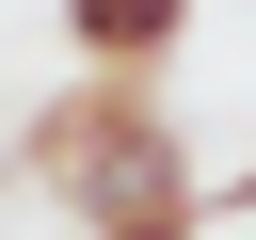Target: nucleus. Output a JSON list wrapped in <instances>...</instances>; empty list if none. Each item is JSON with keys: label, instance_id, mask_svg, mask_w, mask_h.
<instances>
[{"label": "nucleus", "instance_id": "obj_1", "mask_svg": "<svg viewBox=\"0 0 256 240\" xmlns=\"http://www.w3.org/2000/svg\"><path fill=\"white\" fill-rule=\"evenodd\" d=\"M16 160H32L80 224H128V208H176V192H192V144L160 128V80H96V64L32 112V144H16Z\"/></svg>", "mask_w": 256, "mask_h": 240}, {"label": "nucleus", "instance_id": "obj_2", "mask_svg": "<svg viewBox=\"0 0 256 240\" xmlns=\"http://www.w3.org/2000/svg\"><path fill=\"white\" fill-rule=\"evenodd\" d=\"M176 32H192V0H64V48H80L96 80H160Z\"/></svg>", "mask_w": 256, "mask_h": 240}, {"label": "nucleus", "instance_id": "obj_3", "mask_svg": "<svg viewBox=\"0 0 256 240\" xmlns=\"http://www.w3.org/2000/svg\"><path fill=\"white\" fill-rule=\"evenodd\" d=\"M192 224H208V240H224V224H256V160H240V176H192Z\"/></svg>", "mask_w": 256, "mask_h": 240}, {"label": "nucleus", "instance_id": "obj_4", "mask_svg": "<svg viewBox=\"0 0 256 240\" xmlns=\"http://www.w3.org/2000/svg\"><path fill=\"white\" fill-rule=\"evenodd\" d=\"M80 240H208V224H192V192H176V208H128V224H80Z\"/></svg>", "mask_w": 256, "mask_h": 240}, {"label": "nucleus", "instance_id": "obj_5", "mask_svg": "<svg viewBox=\"0 0 256 240\" xmlns=\"http://www.w3.org/2000/svg\"><path fill=\"white\" fill-rule=\"evenodd\" d=\"M240 240H256V224H240Z\"/></svg>", "mask_w": 256, "mask_h": 240}]
</instances>
